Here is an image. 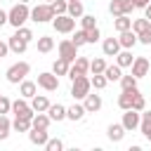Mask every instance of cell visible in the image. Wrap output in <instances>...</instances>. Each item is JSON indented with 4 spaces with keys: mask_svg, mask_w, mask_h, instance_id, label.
Listing matches in <instances>:
<instances>
[{
    "mask_svg": "<svg viewBox=\"0 0 151 151\" xmlns=\"http://www.w3.org/2000/svg\"><path fill=\"white\" fill-rule=\"evenodd\" d=\"M28 19H31V9H28V5H26V2H17V5L7 12V24H9V26H14V28L24 26Z\"/></svg>",
    "mask_w": 151,
    "mask_h": 151,
    "instance_id": "obj_1",
    "label": "cell"
},
{
    "mask_svg": "<svg viewBox=\"0 0 151 151\" xmlns=\"http://www.w3.org/2000/svg\"><path fill=\"white\" fill-rule=\"evenodd\" d=\"M31 73V64L28 61H17V64H12L9 68H7V73H5V78H7V83H12V85H19L26 76Z\"/></svg>",
    "mask_w": 151,
    "mask_h": 151,
    "instance_id": "obj_2",
    "label": "cell"
},
{
    "mask_svg": "<svg viewBox=\"0 0 151 151\" xmlns=\"http://www.w3.org/2000/svg\"><path fill=\"white\" fill-rule=\"evenodd\" d=\"M52 19H54V12H52L50 2H40L31 9V21H35V24H47Z\"/></svg>",
    "mask_w": 151,
    "mask_h": 151,
    "instance_id": "obj_3",
    "label": "cell"
},
{
    "mask_svg": "<svg viewBox=\"0 0 151 151\" xmlns=\"http://www.w3.org/2000/svg\"><path fill=\"white\" fill-rule=\"evenodd\" d=\"M71 83H73V85H71V97H73V99H85V94L92 90V83H90L87 76H78V78H73Z\"/></svg>",
    "mask_w": 151,
    "mask_h": 151,
    "instance_id": "obj_4",
    "label": "cell"
},
{
    "mask_svg": "<svg viewBox=\"0 0 151 151\" xmlns=\"http://www.w3.org/2000/svg\"><path fill=\"white\" fill-rule=\"evenodd\" d=\"M52 28H54L57 33H73V28H76V19L68 17V14H57V17L52 19Z\"/></svg>",
    "mask_w": 151,
    "mask_h": 151,
    "instance_id": "obj_5",
    "label": "cell"
},
{
    "mask_svg": "<svg viewBox=\"0 0 151 151\" xmlns=\"http://www.w3.org/2000/svg\"><path fill=\"white\" fill-rule=\"evenodd\" d=\"M87 71H90V59L87 57H76L68 66V78L73 80L78 76H87Z\"/></svg>",
    "mask_w": 151,
    "mask_h": 151,
    "instance_id": "obj_6",
    "label": "cell"
},
{
    "mask_svg": "<svg viewBox=\"0 0 151 151\" xmlns=\"http://www.w3.org/2000/svg\"><path fill=\"white\" fill-rule=\"evenodd\" d=\"M12 113H14L17 118H28V120L35 116V111H33L31 104H28V99H24V97H19V99L12 101Z\"/></svg>",
    "mask_w": 151,
    "mask_h": 151,
    "instance_id": "obj_7",
    "label": "cell"
},
{
    "mask_svg": "<svg viewBox=\"0 0 151 151\" xmlns=\"http://www.w3.org/2000/svg\"><path fill=\"white\" fill-rule=\"evenodd\" d=\"M38 87H42L45 92H57L59 90V76H54L52 71H45L38 76Z\"/></svg>",
    "mask_w": 151,
    "mask_h": 151,
    "instance_id": "obj_8",
    "label": "cell"
},
{
    "mask_svg": "<svg viewBox=\"0 0 151 151\" xmlns=\"http://www.w3.org/2000/svg\"><path fill=\"white\" fill-rule=\"evenodd\" d=\"M139 120H142V113H139V111H134V109H125L120 123H123V127H125L127 132H132V130L139 127Z\"/></svg>",
    "mask_w": 151,
    "mask_h": 151,
    "instance_id": "obj_9",
    "label": "cell"
},
{
    "mask_svg": "<svg viewBox=\"0 0 151 151\" xmlns=\"http://www.w3.org/2000/svg\"><path fill=\"white\" fill-rule=\"evenodd\" d=\"M57 50H59V57H61V59H66L68 64L78 57V47L73 45V40H61V42L57 45Z\"/></svg>",
    "mask_w": 151,
    "mask_h": 151,
    "instance_id": "obj_10",
    "label": "cell"
},
{
    "mask_svg": "<svg viewBox=\"0 0 151 151\" xmlns=\"http://www.w3.org/2000/svg\"><path fill=\"white\" fill-rule=\"evenodd\" d=\"M130 68H132V76L139 80V78H144V76L149 73L151 64H149V59H146V57H134V59H132V64H130Z\"/></svg>",
    "mask_w": 151,
    "mask_h": 151,
    "instance_id": "obj_11",
    "label": "cell"
},
{
    "mask_svg": "<svg viewBox=\"0 0 151 151\" xmlns=\"http://www.w3.org/2000/svg\"><path fill=\"white\" fill-rule=\"evenodd\" d=\"M118 42H120V50H132L137 45V33L132 28H127V31L118 33Z\"/></svg>",
    "mask_w": 151,
    "mask_h": 151,
    "instance_id": "obj_12",
    "label": "cell"
},
{
    "mask_svg": "<svg viewBox=\"0 0 151 151\" xmlns=\"http://www.w3.org/2000/svg\"><path fill=\"white\" fill-rule=\"evenodd\" d=\"M83 106H85V111H87V113H97V111L101 109V97H99V94L87 92V94H85V99H83Z\"/></svg>",
    "mask_w": 151,
    "mask_h": 151,
    "instance_id": "obj_13",
    "label": "cell"
},
{
    "mask_svg": "<svg viewBox=\"0 0 151 151\" xmlns=\"http://www.w3.org/2000/svg\"><path fill=\"white\" fill-rule=\"evenodd\" d=\"M125 132H127V130L123 127V123H111V125L106 127V137H109L111 142H116V144H118V142H123Z\"/></svg>",
    "mask_w": 151,
    "mask_h": 151,
    "instance_id": "obj_14",
    "label": "cell"
},
{
    "mask_svg": "<svg viewBox=\"0 0 151 151\" xmlns=\"http://www.w3.org/2000/svg\"><path fill=\"white\" fill-rule=\"evenodd\" d=\"M28 139H31L33 146H45L47 139H50V134H47V130H35V127H31V130H28Z\"/></svg>",
    "mask_w": 151,
    "mask_h": 151,
    "instance_id": "obj_15",
    "label": "cell"
},
{
    "mask_svg": "<svg viewBox=\"0 0 151 151\" xmlns=\"http://www.w3.org/2000/svg\"><path fill=\"white\" fill-rule=\"evenodd\" d=\"M7 47H9V52H14V54H24L26 47H28V42L21 40V38L14 33V35H9V40H7Z\"/></svg>",
    "mask_w": 151,
    "mask_h": 151,
    "instance_id": "obj_16",
    "label": "cell"
},
{
    "mask_svg": "<svg viewBox=\"0 0 151 151\" xmlns=\"http://www.w3.org/2000/svg\"><path fill=\"white\" fill-rule=\"evenodd\" d=\"M101 52H104V57H116V54L120 52L118 38H106V40L101 42Z\"/></svg>",
    "mask_w": 151,
    "mask_h": 151,
    "instance_id": "obj_17",
    "label": "cell"
},
{
    "mask_svg": "<svg viewBox=\"0 0 151 151\" xmlns=\"http://www.w3.org/2000/svg\"><path fill=\"white\" fill-rule=\"evenodd\" d=\"M19 94L24 97V99H31L33 94H38V83H33V80H21L19 83Z\"/></svg>",
    "mask_w": 151,
    "mask_h": 151,
    "instance_id": "obj_18",
    "label": "cell"
},
{
    "mask_svg": "<svg viewBox=\"0 0 151 151\" xmlns=\"http://www.w3.org/2000/svg\"><path fill=\"white\" fill-rule=\"evenodd\" d=\"M47 116H50V120L61 123V120H66V106H64V104H50Z\"/></svg>",
    "mask_w": 151,
    "mask_h": 151,
    "instance_id": "obj_19",
    "label": "cell"
},
{
    "mask_svg": "<svg viewBox=\"0 0 151 151\" xmlns=\"http://www.w3.org/2000/svg\"><path fill=\"white\" fill-rule=\"evenodd\" d=\"M137 92H139L137 87H132V90H123L120 97H118V106H120L123 111H125V109H132V99H134Z\"/></svg>",
    "mask_w": 151,
    "mask_h": 151,
    "instance_id": "obj_20",
    "label": "cell"
},
{
    "mask_svg": "<svg viewBox=\"0 0 151 151\" xmlns=\"http://www.w3.org/2000/svg\"><path fill=\"white\" fill-rule=\"evenodd\" d=\"M28 101H31V109H33L35 113H40V111H47V109H50V99H47L45 94H33Z\"/></svg>",
    "mask_w": 151,
    "mask_h": 151,
    "instance_id": "obj_21",
    "label": "cell"
},
{
    "mask_svg": "<svg viewBox=\"0 0 151 151\" xmlns=\"http://www.w3.org/2000/svg\"><path fill=\"white\" fill-rule=\"evenodd\" d=\"M85 106L83 104H73V106H66V118L68 120H73V123H78V120H83L85 118Z\"/></svg>",
    "mask_w": 151,
    "mask_h": 151,
    "instance_id": "obj_22",
    "label": "cell"
},
{
    "mask_svg": "<svg viewBox=\"0 0 151 151\" xmlns=\"http://www.w3.org/2000/svg\"><path fill=\"white\" fill-rule=\"evenodd\" d=\"M50 116H47V111H40V113H35L33 118H31V127H35V130H47L50 127Z\"/></svg>",
    "mask_w": 151,
    "mask_h": 151,
    "instance_id": "obj_23",
    "label": "cell"
},
{
    "mask_svg": "<svg viewBox=\"0 0 151 151\" xmlns=\"http://www.w3.org/2000/svg\"><path fill=\"white\" fill-rule=\"evenodd\" d=\"M66 14H68V17H73V19H80V17L85 14V7H83V2H80V0H68Z\"/></svg>",
    "mask_w": 151,
    "mask_h": 151,
    "instance_id": "obj_24",
    "label": "cell"
},
{
    "mask_svg": "<svg viewBox=\"0 0 151 151\" xmlns=\"http://www.w3.org/2000/svg\"><path fill=\"white\" fill-rule=\"evenodd\" d=\"M113 28H116L118 33H123V31L132 28V19H130V14H120V17H113Z\"/></svg>",
    "mask_w": 151,
    "mask_h": 151,
    "instance_id": "obj_25",
    "label": "cell"
},
{
    "mask_svg": "<svg viewBox=\"0 0 151 151\" xmlns=\"http://www.w3.org/2000/svg\"><path fill=\"white\" fill-rule=\"evenodd\" d=\"M132 59H134V57H132V50H120V52L116 54V64H118L120 68H127V66L132 64Z\"/></svg>",
    "mask_w": 151,
    "mask_h": 151,
    "instance_id": "obj_26",
    "label": "cell"
},
{
    "mask_svg": "<svg viewBox=\"0 0 151 151\" xmlns=\"http://www.w3.org/2000/svg\"><path fill=\"white\" fill-rule=\"evenodd\" d=\"M12 132V120L7 118V113H0V142H5Z\"/></svg>",
    "mask_w": 151,
    "mask_h": 151,
    "instance_id": "obj_27",
    "label": "cell"
},
{
    "mask_svg": "<svg viewBox=\"0 0 151 151\" xmlns=\"http://www.w3.org/2000/svg\"><path fill=\"white\" fill-rule=\"evenodd\" d=\"M52 50H54V38H50V35H40V38H38V52L47 54V52H52Z\"/></svg>",
    "mask_w": 151,
    "mask_h": 151,
    "instance_id": "obj_28",
    "label": "cell"
},
{
    "mask_svg": "<svg viewBox=\"0 0 151 151\" xmlns=\"http://www.w3.org/2000/svg\"><path fill=\"white\" fill-rule=\"evenodd\" d=\"M68 66H71V64L59 57V59H54V64H52V73H54V76H68Z\"/></svg>",
    "mask_w": 151,
    "mask_h": 151,
    "instance_id": "obj_29",
    "label": "cell"
},
{
    "mask_svg": "<svg viewBox=\"0 0 151 151\" xmlns=\"http://www.w3.org/2000/svg\"><path fill=\"white\" fill-rule=\"evenodd\" d=\"M104 76H106V80H109V83H111V80L116 83V80H120V76H123V68H120L118 64H113V66H109V64H106V68H104Z\"/></svg>",
    "mask_w": 151,
    "mask_h": 151,
    "instance_id": "obj_30",
    "label": "cell"
},
{
    "mask_svg": "<svg viewBox=\"0 0 151 151\" xmlns=\"http://www.w3.org/2000/svg\"><path fill=\"white\" fill-rule=\"evenodd\" d=\"M12 130H14V132H28V130H31V120H28V118H17V116H14Z\"/></svg>",
    "mask_w": 151,
    "mask_h": 151,
    "instance_id": "obj_31",
    "label": "cell"
},
{
    "mask_svg": "<svg viewBox=\"0 0 151 151\" xmlns=\"http://www.w3.org/2000/svg\"><path fill=\"white\" fill-rule=\"evenodd\" d=\"M90 83H92V87H94V90H104L109 80H106V76H104V73H92Z\"/></svg>",
    "mask_w": 151,
    "mask_h": 151,
    "instance_id": "obj_32",
    "label": "cell"
},
{
    "mask_svg": "<svg viewBox=\"0 0 151 151\" xmlns=\"http://www.w3.org/2000/svg\"><path fill=\"white\" fill-rule=\"evenodd\" d=\"M120 90H132V87H137V78L130 73V76H120Z\"/></svg>",
    "mask_w": 151,
    "mask_h": 151,
    "instance_id": "obj_33",
    "label": "cell"
},
{
    "mask_svg": "<svg viewBox=\"0 0 151 151\" xmlns=\"http://www.w3.org/2000/svg\"><path fill=\"white\" fill-rule=\"evenodd\" d=\"M50 7H52V12H54V17H57V14H66L68 0H52V2H50Z\"/></svg>",
    "mask_w": 151,
    "mask_h": 151,
    "instance_id": "obj_34",
    "label": "cell"
},
{
    "mask_svg": "<svg viewBox=\"0 0 151 151\" xmlns=\"http://www.w3.org/2000/svg\"><path fill=\"white\" fill-rule=\"evenodd\" d=\"M146 28H151V21L144 17V19H134L132 21V31L134 33H142V31H146Z\"/></svg>",
    "mask_w": 151,
    "mask_h": 151,
    "instance_id": "obj_35",
    "label": "cell"
},
{
    "mask_svg": "<svg viewBox=\"0 0 151 151\" xmlns=\"http://www.w3.org/2000/svg\"><path fill=\"white\" fill-rule=\"evenodd\" d=\"M97 26V19H94V14H83L80 17V28H94Z\"/></svg>",
    "mask_w": 151,
    "mask_h": 151,
    "instance_id": "obj_36",
    "label": "cell"
},
{
    "mask_svg": "<svg viewBox=\"0 0 151 151\" xmlns=\"http://www.w3.org/2000/svg\"><path fill=\"white\" fill-rule=\"evenodd\" d=\"M85 38H87V42H90V45H94V42L101 38V31H99V26H94V28H87V31H85Z\"/></svg>",
    "mask_w": 151,
    "mask_h": 151,
    "instance_id": "obj_37",
    "label": "cell"
},
{
    "mask_svg": "<svg viewBox=\"0 0 151 151\" xmlns=\"http://www.w3.org/2000/svg\"><path fill=\"white\" fill-rule=\"evenodd\" d=\"M104 68H106V61H104L101 57H97V59L90 61V71H92V73H104Z\"/></svg>",
    "mask_w": 151,
    "mask_h": 151,
    "instance_id": "obj_38",
    "label": "cell"
},
{
    "mask_svg": "<svg viewBox=\"0 0 151 151\" xmlns=\"http://www.w3.org/2000/svg\"><path fill=\"white\" fill-rule=\"evenodd\" d=\"M132 109H134V111H139V113L146 109V99H144V94H142V92H137V94H134V99H132Z\"/></svg>",
    "mask_w": 151,
    "mask_h": 151,
    "instance_id": "obj_39",
    "label": "cell"
},
{
    "mask_svg": "<svg viewBox=\"0 0 151 151\" xmlns=\"http://www.w3.org/2000/svg\"><path fill=\"white\" fill-rule=\"evenodd\" d=\"M71 40H73V45H76V47H83V45H87V38H85V28H80V31H76Z\"/></svg>",
    "mask_w": 151,
    "mask_h": 151,
    "instance_id": "obj_40",
    "label": "cell"
},
{
    "mask_svg": "<svg viewBox=\"0 0 151 151\" xmlns=\"http://www.w3.org/2000/svg\"><path fill=\"white\" fill-rule=\"evenodd\" d=\"M14 33H17L21 40H26V42H31V40H33V31H31V28H26V26H19Z\"/></svg>",
    "mask_w": 151,
    "mask_h": 151,
    "instance_id": "obj_41",
    "label": "cell"
},
{
    "mask_svg": "<svg viewBox=\"0 0 151 151\" xmlns=\"http://www.w3.org/2000/svg\"><path fill=\"white\" fill-rule=\"evenodd\" d=\"M45 149H47V151H61V149H64V142H61V139H47Z\"/></svg>",
    "mask_w": 151,
    "mask_h": 151,
    "instance_id": "obj_42",
    "label": "cell"
},
{
    "mask_svg": "<svg viewBox=\"0 0 151 151\" xmlns=\"http://www.w3.org/2000/svg\"><path fill=\"white\" fill-rule=\"evenodd\" d=\"M109 12H111L113 17H120V14H123V5H120V0H111V2H109Z\"/></svg>",
    "mask_w": 151,
    "mask_h": 151,
    "instance_id": "obj_43",
    "label": "cell"
},
{
    "mask_svg": "<svg viewBox=\"0 0 151 151\" xmlns=\"http://www.w3.org/2000/svg\"><path fill=\"white\" fill-rule=\"evenodd\" d=\"M137 42H142V45H151V28L137 33Z\"/></svg>",
    "mask_w": 151,
    "mask_h": 151,
    "instance_id": "obj_44",
    "label": "cell"
},
{
    "mask_svg": "<svg viewBox=\"0 0 151 151\" xmlns=\"http://www.w3.org/2000/svg\"><path fill=\"white\" fill-rule=\"evenodd\" d=\"M9 111H12V101L5 94H0V113H9Z\"/></svg>",
    "mask_w": 151,
    "mask_h": 151,
    "instance_id": "obj_45",
    "label": "cell"
},
{
    "mask_svg": "<svg viewBox=\"0 0 151 151\" xmlns=\"http://www.w3.org/2000/svg\"><path fill=\"white\" fill-rule=\"evenodd\" d=\"M120 5H123V14H130L132 9H137L134 7V0H120Z\"/></svg>",
    "mask_w": 151,
    "mask_h": 151,
    "instance_id": "obj_46",
    "label": "cell"
},
{
    "mask_svg": "<svg viewBox=\"0 0 151 151\" xmlns=\"http://www.w3.org/2000/svg\"><path fill=\"white\" fill-rule=\"evenodd\" d=\"M139 130L146 137V142H151V123H139Z\"/></svg>",
    "mask_w": 151,
    "mask_h": 151,
    "instance_id": "obj_47",
    "label": "cell"
},
{
    "mask_svg": "<svg viewBox=\"0 0 151 151\" xmlns=\"http://www.w3.org/2000/svg\"><path fill=\"white\" fill-rule=\"evenodd\" d=\"M7 52H9L7 42H2V40H0V59H5V57H7Z\"/></svg>",
    "mask_w": 151,
    "mask_h": 151,
    "instance_id": "obj_48",
    "label": "cell"
},
{
    "mask_svg": "<svg viewBox=\"0 0 151 151\" xmlns=\"http://www.w3.org/2000/svg\"><path fill=\"white\" fill-rule=\"evenodd\" d=\"M139 123H151V111H146V109H144V111H142V120H139Z\"/></svg>",
    "mask_w": 151,
    "mask_h": 151,
    "instance_id": "obj_49",
    "label": "cell"
},
{
    "mask_svg": "<svg viewBox=\"0 0 151 151\" xmlns=\"http://www.w3.org/2000/svg\"><path fill=\"white\" fill-rule=\"evenodd\" d=\"M151 0H134V7H139V9H144L146 5H149Z\"/></svg>",
    "mask_w": 151,
    "mask_h": 151,
    "instance_id": "obj_50",
    "label": "cell"
},
{
    "mask_svg": "<svg viewBox=\"0 0 151 151\" xmlns=\"http://www.w3.org/2000/svg\"><path fill=\"white\" fill-rule=\"evenodd\" d=\"M5 24H7V12L0 9V26H5Z\"/></svg>",
    "mask_w": 151,
    "mask_h": 151,
    "instance_id": "obj_51",
    "label": "cell"
},
{
    "mask_svg": "<svg viewBox=\"0 0 151 151\" xmlns=\"http://www.w3.org/2000/svg\"><path fill=\"white\" fill-rule=\"evenodd\" d=\"M144 17H146V19H149V21H151V2H149V5H146V7H144Z\"/></svg>",
    "mask_w": 151,
    "mask_h": 151,
    "instance_id": "obj_52",
    "label": "cell"
},
{
    "mask_svg": "<svg viewBox=\"0 0 151 151\" xmlns=\"http://www.w3.org/2000/svg\"><path fill=\"white\" fill-rule=\"evenodd\" d=\"M19 2H26V5H28V2H31V0H19Z\"/></svg>",
    "mask_w": 151,
    "mask_h": 151,
    "instance_id": "obj_53",
    "label": "cell"
},
{
    "mask_svg": "<svg viewBox=\"0 0 151 151\" xmlns=\"http://www.w3.org/2000/svg\"><path fill=\"white\" fill-rule=\"evenodd\" d=\"M45 2H52V0H45Z\"/></svg>",
    "mask_w": 151,
    "mask_h": 151,
    "instance_id": "obj_54",
    "label": "cell"
},
{
    "mask_svg": "<svg viewBox=\"0 0 151 151\" xmlns=\"http://www.w3.org/2000/svg\"><path fill=\"white\" fill-rule=\"evenodd\" d=\"M0 2H2V0H0Z\"/></svg>",
    "mask_w": 151,
    "mask_h": 151,
    "instance_id": "obj_55",
    "label": "cell"
}]
</instances>
